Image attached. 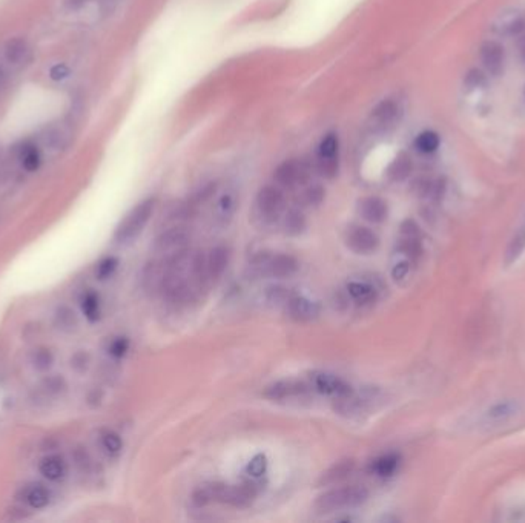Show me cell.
<instances>
[{
    "label": "cell",
    "mask_w": 525,
    "mask_h": 523,
    "mask_svg": "<svg viewBox=\"0 0 525 523\" xmlns=\"http://www.w3.org/2000/svg\"><path fill=\"white\" fill-rule=\"evenodd\" d=\"M191 241V231L186 226H172L162 232L154 243V252L159 256H171L188 249Z\"/></svg>",
    "instance_id": "5b68a950"
},
{
    "label": "cell",
    "mask_w": 525,
    "mask_h": 523,
    "mask_svg": "<svg viewBox=\"0 0 525 523\" xmlns=\"http://www.w3.org/2000/svg\"><path fill=\"white\" fill-rule=\"evenodd\" d=\"M524 251H525V226L521 227L519 231L512 236L504 255V263L507 265H512L513 263L519 260V256L524 253Z\"/></svg>",
    "instance_id": "d6a6232c"
},
{
    "label": "cell",
    "mask_w": 525,
    "mask_h": 523,
    "mask_svg": "<svg viewBox=\"0 0 525 523\" xmlns=\"http://www.w3.org/2000/svg\"><path fill=\"white\" fill-rule=\"evenodd\" d=\"M347 293L350 298L361 306L372 304L378 298V290L375 286L366 281H350L347 284Z\"/></svg>",
    "instance_id": "d4e9b609"
},
{
    "label": "cell",
    "mask_w": 525,
    "mask_h": 523,
    "mask_svg": "<svg viewBox=\"0 0 525 523\" xmlns=\"http://www.w3.org/2000/svg\"><path fill=\"white\" fill-rule=\"evenodd\" d=\"M52 323L59 332L72 333V332H76L79 327V318L76 315V311H74L71 307L59 306L54 311Z\"/></svg>",
    "instance_id": "4316f807"
},
{
    "label": "cell",
    "mask_w": 525,
    "mask_h": 523,
    "mask_svg": "<svg viewBox=\"0 0 525 523\" xmlns=\"http://www.w3.org/2000/svg\"><path fill=\"white\" fill-rule=\"evenodd\" d=\"M410 172H412V160L409 155L401 154L392 161L389 171H387V176H389V178L393 181H402L410 176Z\"/></svg>",
    "instance_id": "e575fe53"
},
{
    "label": "cell",
    "mask_w": 525,
    "mask_h": 523,
    "mask_svg": "<svg viewBox=\"0 0 525 523\" xmlns=\"http://www.w3.org/2000/svg\"><path fill=\"white\" fill-rule=\"evenodd\" d=\"M312 390V385L300 379H283L267 385L263 391V396L271 401H286L293 398L306 396Z\"/></svg>",
    "instance_id": "30bf717a"
},
{
    "label": "cell",
    "mask_w": 525,
    "mask_h": 523,
    "mask_svg": "<svg viewBox=\"0 0 525 523\" xmlns=\"http://www.w3.org/2000/svg\"><path fill=\"white\" fill-rule=\"evenodd\" d=\"M312 173L310 163L303 159H292L283 161L278 168H276L273 177L276 185L280 188L295 189L298 186L306 185Z\"/></svg>",
    "instance_id": "277c9868"
},
{
    "label": "cell",
    "mask_w": 525,
    "mask_h": 523,
    "mask_svg": "<svg viewBox=\"0 0 525 523\" xmlns=\"http://www.w3.org/2000/svg\"><path fill=\"white\" fill-rule=\"evenodd\" d=\"M51 77L54 80H63L68 77V68L64 65H55L52 69H51Z\"/></svg>",
    "instance_id": "f907efd6"
},
{
    "label": "cell",
    "mask_w": 525,
    "mask_h": 523,
    "mask_svg": "<svg viewBox=\"0 0 525 523\" xmlns=\"http://www.w3.org/2000/svg\"><path fill=\"white\" fill-rule=\"evenodd\" d=\"M239 205V195L237 189L227 188L218 195L215 205H214V219L217 224L226 226L237 214V209Z\"/></svg>",
    "instance_id": "5bb4252c"
},
{
    "label": "cell",
    "mask_w": 525,
    "mask_h": 523,
    "mask_svg": "<svg viewBox=\"0 0 525 523\" xmlns=\"http://www.w3.org/2000/svg\"><path fill=\"white\" fill-rule=\"evenodd\" d=\"M378 391L376 389H367L363 390V393H356L355 390L347 394L344 398L335 399V411L338 415H343L347 418H354L361 415L372 403L378 399Z\"/></svg>",
    "instance_id": "52a82bcc"
},
{
    "label": "cell",
    "mask_w": 525,
    "mask_h": 523,
    "mask_svg": "<svg viewBox=\"0 0 525 523\" xmlns=\"http://www.w3.org/2000/svg\"><path fill=\"white\" fill-rule=\"evenodd\" d=\"M225 490H226V483H220V482L205 483L193 491L192 502L196 503L197 507H205V505H209L212 502H221Z\"/></svg>",
    "instance_id": "cb8c5ba5"
},
{
    "label": "cell",
    "mask_w": 525,
    "mask_h": 523,
    "mask_svg": "<svg viewBox=\"0 0 525 523\" xmlns=\"http://www.w3.org/2000/svg\"><path fill=\"white\" fill-rule=\"evenodd\" d=\"M17 499L22 503H25L28 508L31 510H45L52 500V494L50 491L48 486H45L43 483L39 482H31L23 485L21 490H18Z\"/></svg>",
    "instance_id": "4fadbf2b"
},
{
    "label": "cell",
    "mask_w": 525,
    "mask_h": 523,
    "mask_svg": "<svg viewBox=\"0 0 525 523\" xmlns=\"http://www.w3.org/2000/svg\"><path fill=\"white\" fill-rule=\"evenodd\" d=\"M307 226V222H306V217H304V214L301 212L300 209H290L288 214L284 215V219H283V229L286 235L289 236H298L304 232V229H306Z\"/></svg>",
    "instance_id": "f546056e"
},
{
    "label": "cell",
    "mask_w": 525,
    "mask_h": 523,
    "mask_svg": "<svg viewBox=\"0 0 525 523\" xmlns=\"http://www.w3.org/2000/svg\"><path fill=\"white\" fill-rule=\"evenodd\" d=\"M504 28H505V34H509V35L519 34L525 28V19L524 17H516L514 21H512L509 25L504 26Z\"/></svg>",
    "instance_id": "c3c4849f"
},
{
    "label": "cell",
    "mask_w": 525,
    "mask_h": 523,
    "mask_svg": "<svg viewBox=\"0 0 525 523\" xmlns=\"http://www.w3.org/2000/svg\"><path fill=\"white\" fill-rule=\"evenodd\" d=\"M284 309L288 316L298 323H307L320 315V304L298 295H293Z\"/></svg>",
    "instance_id": "9a60e30c"
},
{
    "label": "cell",
    "mask_w": 525,
    "mask_h": 523,
    "mask_svg": "<svg viewBox=\"0 0 525 523\" xmlns=\"http://www.w3.org/2000/svg\"><path fill=\"white\" fill-rule=\"evenodd\" d=\"M39 471L50 482H59L68 474V464L60 454H48L39 462Z\"/></svg>",
    "instance_id": "ffe728a7"
},
{
    "label": "cell",
    "mask_w": 525,
    "mask_h": 523,
    "mask_svg": "<svg viewBox=\"0 0 525 523\" xmlns=\"http://www.w3.org/2000/svg\"><path fill=\"white\" fill-rule=\"evenodd\" d=\"M4 56L9 67L22 68L31 59V48L25 39L14 38L6 42Z\"/></svg>",
    "instance_id": "d6986e66"
},
{
    "label": "cell",
    "mask_w": 525,
    "mask_h": 523,
    "mask_svg": "<svg viewBox=\"0 0 525 523\" xmlns=\"http://www.w3.org/2000/svg\"><path fill=\"white\" fill-rule=\"evenodd\" d=\"M251 268L258 277L290 278L298 270V261L288 253H260L254 258Z\"/></svg>",
    "instance_id": "3957f363"
},
{
    "label": "cell",
    "mask_w": 525,
    "mask_h": 523,
    "mask_svg": "<svg viewBox=\"0 0 525 523\" xmlns=\"http://www.w3.org/2000/svg\"><path fill=\"white\" fill-rule=\"evenodd\" d=\"M89 364H91V357L86 352H83V350L77 352L76 355H72L71 361H69L71 369L77 373L86 372L89 369Z\"/></svg>",
    "instance_id": "ee69618b"
},
{
    "label": "cell",
    "mask_w": 525,
    "mask_h": 523,
    "mask_svg": "<svg viewBox=\"0 0 525 523\" xmlns=\"http://www.w3.org/2000/svg\"><path fill=\"white\" fill-rule=\"evenodd\" d=\"M400 115V108L393 100H383L375 106L368 117V127L373 134H384L396 123Z\"/></svg>",
    "instance_id": "8fae6325"
},
{
    "label": "cell",
    "mask_w": 525,
    "mask_h": 523,
    "mask_svg": "<svg viewBox=\"0 0 525 523\" xmlns=\"http://www.w3.org/2000/svg\"><path fill=\"white\" fill-rule=\"evenodd\" d=\"M310 385H312V390L334 398V401L344 398L347 396V394L354 391V387L349 382L341 379L339 376L327 373V372L313 373L310 378Z\"/></svg>",
    "instance_id": "9c48e42d"
},
{
    "label": "cell",
    "mask_w": 525,
    "mask_h": 523,
    "mask_svg": "<svg viewBox=\"0 0 525 523\" xmlns=\"http://www.w3.org/2000/svg\"><path fill=\"white\" fill-rule=\"evenodd\" d=\"M72 461H74V465L77 466V470L81 474H91L92 473V459H91L89 453L86 452V448L77 447L76 449H74Z\"/></svg>",
    "instance_id": "60d3db41"
},
{
    "label": "cell",
    "mask_w": 525,
    "mask_h": 523,
    "mask_svg": "<svg viewBox=\"0 0 525 523\" xmlns=\"http://www.w3.org/2000/svg\"><path fill=\"white\" fill-rule=\"evenodd\" d=\"M324 197H326L324 188L321 185H312L307 189H304L301 195V203L309 207H317L324 201Z\"/></svg>",
    "instance_id": "ab89813d"
},
{
    "label": "cell",
    "mask_w": 525,
    "mask_h": 523,
    "mask_svg": "<svg viewBox=\"0 0 525 523\" xmlns=\"http://www.w3.org/2000/svg\"><path fill=\"white\" fill-rule=\"evenodd\" d=\"M293 293L284 286H271L266 289V301L273 307H286Z\"/></svg>",
    "instance_id": "74e56055"
},
{
    "label": "cell",
    "mask_w": 525,
    "mask_h": 523,
    "mask_svg": "<svg viewBox=\"0 0 525 523\" xmlns=\"http://www.w3.org/2000/svg\"><path fill=\"white\" fill-rule=\"evenodd\" d=\"M80 309L83 311V315L91 323H96V321L100 319L101 316V301L96 292H86L83 293V297L80 298Z\"/></svg>",
    "instance_id": "4dcf8cb0"
},
{
    "label": "cell",
    "mask_w": 525,
    "mask_h": 523,
    "mask_svg": "<svg viewBox=\"0 0 525 523\" xmlns=\"http://www.w3.org/2000/svg\"><path fill=\"white\" fill-rule=\"evenodd\" d=\"M229 249L226 246H215L206 253V268L209 282H217L223 277L229 264Z\"/></svg>",
    "instance_id": "ac0fdd59"
},
{
    "label": "cell",
    "mask_w": 525,
    "mask_h": 523,
    "mask_svg": "<svg viewBox=\"0 0 525 523\" xmlns=\"http://www.w3.org/2000/svg\"><path fill=\"white\" fill-rule=\"evenodd\" d=\"M255 206H256L258 214H260L264 219L273 222V219H276L283 214L284 206H286V198H284L281 188L278 185L263 186L256 194Z\"/></svg>",
    "instance_id": "8992f818"
},
{
    "label": "cell",
    "mask_w": 525,
    "mask_h": 523,
    "mask_svg": "<svg viewBox=\"0 0 525 523\" xmlns=\"http://www.w3.org/2000/svg\"><path fill=\"white\" fill-rule=\"evenodd\" d=\"M346 243L355 253L368 255L378 249V246H380V238H378V235L368 227L354 226L349 229V232L346 235Z\"/></svg>",
    "instance_id": "7c38bea8"
},
{
    "label": "cell",
    "mask_w": 525,
    "mask_h": 523,
    "mask_svg": "<svg viewBox=\"0 0 525 523\" xmlns=\"http://www.w3.org/2000/svg\"><path fill=\"white\" fill-rule=\"evenodd\" d=\"M108 350L114 357H123L129 350V341L126 338H115Z\"/></svg>",
    "instance_id": "f6af8a7d"
},
{
    "label": "cell",
    "mask_w": 525,
    "mask_h": 523,
    "mask_svg": "<svg viewBox=\"0 0 525 523\" xmlns=\"http://www.w3.org/2000/svg\"><path fill=\"white\" fill-rule=\"evenodd\" d=\"M39 389L45 399H54V398L62 396V394L67 391L68 384L67 381H64L63 376L51 374V376H46V378L42 381Z\"/></svg>",
    "instance_id": "f1b7e54d"
},
{
    "label": "cell",
    "mask_w": 525,
    "mask_h": 523,
    "mask_svg": "<svg viewBox=\"0 0 525 523\" xmlns=\"http://www.w3.org/2000/svg\"><path fill=\"white\" fill-rule=\"evenodd\" d=\"M2 76H4V68L2 65H0V80H2Z\"/></svg>",
    "instance_id": "f5cc1de1"
},
{
    "label": "cell",
    "mask_w": 525,
    "mask_h": 523,
    "mask_svg": "<svg viewBox=\"0 0 525 523\" xmlns=\"http://www.w3.org/2000/svg\"><path fill=\"white\" fill-rule=\"evenodd\" d=\"M414 146H417L418 151L422 154H431L438 149L439 137L436 132H433V131H424L417 137Z\"/></svg>",
    "instance_id": "f35d334b"
},
{
    "label": "cell",
    "mask_w": 525,
    "mask_h": 523,
    "mask_svg": "<svg viewBox=\"0 0 525 523\" xmlns=\"http://www.w3.org/2000/svg\"><path fill=\"white\" fill-rule=\"evenodd\" d=\"M155 209V198H146L142 203H138L135 207L131 209L122 222H120L117 231L114 234V240L118 244H128L134 241L135 238L143 232L146 224L154 214Z\"/></svg>",
    "instance_id": "7a4b0ae2"
},
{
    "label": "cell",
    "mask_w": 525,
    "mask_h": 523,
    "mask_svg": "<svg viewBox=\"0 0 525 523\" xmlns=\"http://www.w3.org/2000/svg\"><path fill=\"white\" fill-rule=\"evenodd\" d=\"M266 468H267L266 456L264 454H256L251 461V464H249L247 473H249V476L252 477V479H258V477H261L266 473Z\"/></svg>",
    "instance_id": "7bdbcfd3"
},
{
    "label": "cell",
    "mask_w": 525,
    "mask_h": 523,
    "mask_svg": "<svg viewBox=\"0 0 525 523\" xmlns=\"http://www.w3.org/2000/svg\"><path fill=\"white\" fill-rule=\"evenodd\" d=\"M117 265L118 261L117 258H113V256H108L103 261H100L96 270L98 280H108L109 277H113V273L117 270Z\"/></svg>",
    "instance_id": "b9f144b4"
},
{
    "label": "cell",
    "mask_w": 525,
    "mask_h": 523,
    "mask_svg": "<svg viewBox=\"0 0 525 523\" xmlns=\"http://www.w3.org/2000/svg\"><path fill=\"white\" fill-rule=\"evenodd\" d=\"M485 84V77L484 74L479 69H472L468 72V74L465 76V85L470 88V89H475V88H479Z\"/></svg>",
    "instance_id": "7dc6e473"
},
{
    "label": "cell",
    "mask_w": 525,
    "mask_h": 523,
    "mask_svg": "<svg viewBox=\"0 0 525 523\" xmlns=\"http://www.w3.org/2000/svg\"><path fill=\"white\" fill-rule=\"evenodd\" d=\"M71 140V132L64 126H51L45 131L42 142L45 148L51 151H62L67 148Z\"/></svg>",
    "instance_id": "484cf974"
},
{
    "label": "cell",
    "mask_w": 525,
    "mask_h": 523,
    "mask_svg": "<svg viewBox=\"0 0 525 523\" xmlns=\"http://www.w3.org/2000/svg\"><path fill=\"white\" fill-rule=\"evenodd\" d=\"M355 461L354 459H344V461H339L337 464L332 465L330 468L322 473L318 479L320 486H330L339 483L341 481L347 479V477L355 471Z\"/></svg>",
    "instance_id": "44dd1931"
},
{
    "label": "cell",
    "mask_w": 525,
    "mask_h": 523,
    "mask_svg": "<svg viewBox=\"0 0 525 523\" xmlns=\"http://www.w3.org/2000/svg\"><path fill=\"white\" fill-rule=\"evenodd\" d=\"M55 361V356L48 347H37L30 355V364L37 372H48Z\"/></svg>",
    "instance_id": "836d02e7"
},
{
    "label": "cell",
    "mask_w": 525,
    "mask_h": 523,
    "mask_svg": "<svg viewBox=\"0 0 525 523\" xmlns=\"http://www.w3.org/2000/svg\"><path fill=\"white\" fill-rule=\"evenodd\" d=\"M100 447L101 449H103V453L106 456L117 457L120 453H122L123 440L115 433V431L105 430L103 433L100 435Z\"/></svg>",
    "instance_id": "d590c367"
},
{
    "label": "cell",
    "mask_w": 525,
    "mask_h": 523,
    "mask_svg": "<svg viewBox=\"0 0 525 523\" xmlns=\"http://www.w3.org/2000/svg\"><path fill=\"white\" fill-rule=\"evenodd\" d=\"M83 2H85V0H64V4H67L71 10H77V8L83 5Z\"/></svg>",
    "instance_id": "816d5d0a"
},
{
    "label": "cell",
    "mask_w": 525,
    "mask_h": 523,
    "mask_svg": "<svg viewBox=\"0 0 525 523\" xmlns=\"http://www.w3.org/2000/svg\"><path fill=\"white\" fill-rule=\"evenodd\" d=\"M338 149H339L338 137L335 134H327L326 137H322V140L318 144L317 160L338 159Z\"/></svg>",
    "instance_id": "8d00e7d4"
},
{
    "label": "cell",
    "mask_w": 525,
    "mask_h": 523,
    "mask_svg": "<svg viewBox=\"0 0 525 523\" xmlns=\"http://www.w3.org/2000/svg\"><path fill=\"white\" fill-rule=\"evenodd\" d=\"M410 263H412L410 260L402 258L401 261H398L393 265L392 277L395 281H402L404 278H407V275L410 272Z\"/></svg>",
    "instance_id": "bcb514c9"
},
{
    "label": "cell",
    "mask_w": 525,
    "mask_h": 523,
    "mask_svg": "<svg viewBox=\"0 0 525 523\" xmlns=\"http://www.w3.org/2000/svg\"><path fill=\"white\" fill-rule=\"evenodd\" d=\"M400 466V456L395 453L383 454L372 464V473L380 477H390Z\"/></svg>",
    "instance_id": "1f68e13d"
},
{
    "label": "cell",
    "mask_w": 525,
    "mask_h": 523,
    "mask_svg": "<svg viewBox=\"0 0 525 523\" xmlns=\"http://www.w3.org/2000/svg\"><path fill=\"white\" fill-rule=\"evenodd\" d=\"M166 273H168V263H166L164 256H160L159 260H152L147 263L143 270L142 282L146 292H162L163 282L166 280Z\"/></svg>",
    "instance_id": "e0dca14e"
},
{
    "label": "cell",
    "mask_w": 525,
    "mask_h": 523,
    "mask_svg": "<svg viewBox=\"0 0 525 523\" xmlns=\"http://www.w3.org/2000/svg\"><path fill=\"white\" fill-rule=\"evenodd\" d=\"M387 205L385 201L378 197H367L359 203V214L368 223L380 224L387 218Z\"/></svg>",
    "instance_id": "7402d4cb"
},
{
    "label": "cell",
    "mask_w": 525,
    "mask_h": 523,
    "mask_svg": "<svg viewBox=\"0 0 525 523\" xmlns=\"http://www.w3.org/2000/svg\"><path fill=\"white\" fill-rule=\"evenodd\" d=\"M368 499V491L363 485H349L326 491L318 495L313 510L318 514H329L347 508H355Z\"/></svg>",
    "instance_id": "6da1fadb"
},
{
    "label": "cell",
    "mask_w": 525,
    "mask_h": 523,
    "mask_svg": "<svg viewBox=\"0 0 525 523\" xmlns=\"http://www.w3.org/2000/svg\"><path fill=\"white\" fill-rule=\"evenodd\" d=\"M521 411L522 406L519 401L504 399L488 407L482 413L481 418H479V422L485 427H499L507 424V422L513 420L516 416H519Z\"/></svg>",
    "instance_id": "ba28073f"
},
{
    "label": "cell",
    "mask_w": 525,
    "mask_h": 523,
    "mask_svg": "<svg viewBox=\"0 0 525 523\" xmlns=\"http://www.w3.org/2000/svg\"><path fill=\"white\" fill-rule=\"evenodd\" d=\"M258 494L256 486L254 483H242V485H226V490L221 502L232 505V507L244 508L251 505Z\"/></svg>",
    "instance_id": "2e32d148"
},
{
    "label": "cell",
    "mask_w": 525,
    "mask_h": 523,
    "mask_svg": "<svg viewBox=\"0 0 525 523\" xmlns=\"http://www.w3.org/2000/svg\"><path fill=\"white\" fill-rule=\"evenodd\" d=\"M481 59L485 69L492 76H497L504 65V48L496 42H485L481 48Z\"/></svg>",
    "instance_id": "603a6c76"
},
{
    "label": "cell",
    "mask_w": 525,
    "mask_h": 523,
    "mask_svg": "<svg viewBox=\"0 0 525 523\" xmlns=\"http://www.w3.org/2000/svg\"><path fill=\"white\" fill-rule=\"evenodd\" d=\"M401 235L402 236H419V227L413 222V219H405L401 224Z\"/></svg>",
    "instance_id": "681fc988"
},
{
    "label": "cell",
    "mask_w": 525,
    "mask_h": 523,
    "mask_svg": "<svg viewBox=\"0 0 525 523\" xmlns=\"http://www.w3.org/2000/svg\"><path fill=\"white\" fill-rule=\"evenodd\" d=\"M17 161L21 163L22 169H25L26 172H34L40 168L42 154L37 146L26 143L17 149Z\"/></svg>",
    "instance_id": "83f0119b"
}]
</instances>
